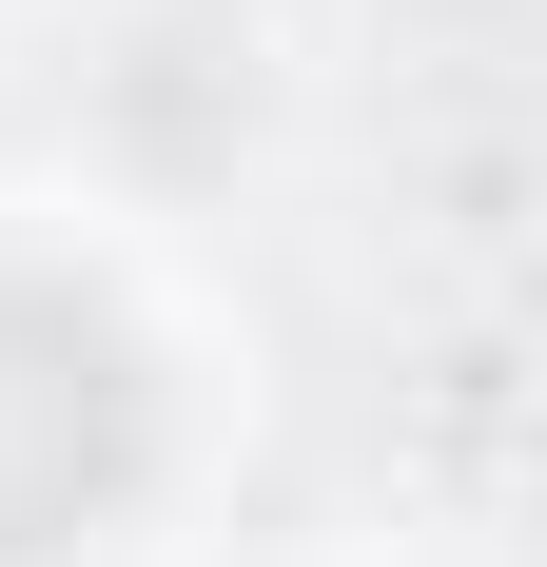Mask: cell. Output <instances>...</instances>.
<instances>
[{
  "label": "cell",
  "mask_w": 547,
  "mask_h": 567,
  "mask_svg": "<svg viewBox=\"0 0 547 567\" xmlns=\"http://www.w3.org/2000/svg\"><path fill=\"white\" fill-rule=\"evenodd\" d=\"M117 489H137V352H117V313L0 275V567L79 548Z\"/></svg>",
  "instance_id": "obj_1"
}]
</instances>
